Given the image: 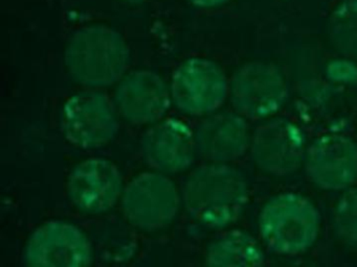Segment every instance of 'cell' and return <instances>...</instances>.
<instances>
[{
	"label": "cell",
	"mask_w": 357,
	"mask_h": 267,
	"mask_svg": "<svg viewBox=\"0 0 357 267\" xmlns=\"http://www.w3.org/2000/svg\"><path fill=\"white\" fill-rule=\"evenodd\" d=\"M319 211L309 198L296 193L273 196L259 215V231L267 246L286 256L302 254L317 241Z\"/></svg>",
	"instance_id": "cell-3"
},
{
	"label": "cell",
	"mask_w": 357,
	"mask_h": 267,
	"mask_svg": "<svg viewBox=\"0 0 357 267\" xmlns=\"http://www.w3.org/2000/svg\"><path fill=\"white\" fill-rule=\"evenodd\" d=\"M252 135L246 118L237 112H215L206 116L195 131L196 148L206 160L229 163L250 148Z\"/></svg>",
	"instance_id": "cell-14"
},
{
	"label": "cell",
	"mask_w": 357,
	"mask_h": 267,
	"mask_svg": "<svg viewBox=\"0 0 357 267\" xmlns=\"http://www.w3.org/2000/svg\"><path fill=\"white\" fill-rule=\"evenodd\" d=\"M229 83L220 66L204 58H191L179 65L170 83L172 102L190 116L217 112L229 95Z\"/></svg>",
	"instance_id": "cell-7"
},
{
	"label": "cell",
	"mask_w": 357,
	"mask_h": 267,
	"mask_svg": "<svg viewBox=\"0 0 357 267\" xmlns=\"http://www.w3.org/2000/svg\"><path fill=\"white\" fill-rule=\"evenodd\" d=\"M114 102L120 116L129 122L151 125L164 118L170 108V85L154 71H130L116 83Z\"/></svg>",
	"instance_id": "cell-11"
},
{
	"label": "cell",
	"mask_w": 357,
	"mask_h": 267,
	"mask_svg": "<svg viewBox=\"0 0 357 267\" xmlns=\"http://www.w3.org/2000/svg\"><path fill=\"white\" fill-rule=\"evenodd\" d=\"M327 35L338 54L357 60V0L337 4L328 19Z\"/></svg>",
	"instance_id": "cell-16"
},
{
	"label": "cell",
	"mask_w": 357,
	"mask_h": 267,
	"mask_svg": "<svg viewBox=\"0 0 357 267\" xmlns=\"http://www.w3.org/2000/svg\"><path fill=\"white\" fill-rule=\"evenodd\" d=\"M64 62L76 83L89 89L116 85L128 70L130 51L119 31L104 24L78 29L68 40Z\"/></svg>",
	"instance_id": "cell-2"
},
{
	"label": "cell",
	"mask_w": 357,
	"mask_h": 267,
	"mask_svg": "<svg viewBox=\"0 0 357 267\" xmlns=\"http://www.w3.org/2000/svg\"><path fill=\"white\" fill-rule=\"evenodd\" d=\"M255 164L269 175H290L304 164L305 137L300 127L285 118L267 119L257 127L250 146Z\"/></svg>",
	"instance_id": "cell-9"
},
{
	"label": "cell",
	"mask_w": 357,
	"mask_h": 267,
	"mask_svg": "<svg viewBox=\"0 0 357 267\" xmlns=\"http://www.w3.org/2000/svg\"><path fill=\"white\" fill-rule=\"evenodd\" d=\"M24 259L31 267L89 266L93 260V248L80 227L68 221L52 220L31 234Z\"/></svg>",
	"instance_id": "cell-8"
},
{
	"label": "cell",
	"mask_w": 357,
	"mask_h": 267,
	"mask_svg": "<svg viewBox=\"0 0 357 267\" xmlns=\"http://www.w3.org/2000/svg\"><path fill=\"white\" fill-rule=\"evenodd\" d=\"M305 170L317 187L340 191L357 181V144L338 134L317 138L306 150Z\"/></svg>",
	"instance_id": "cell-12"
},
{
	"label": "cell",
	"mask_w": 357,
	"mask_h": 267,
	"mask_svg": "<svg viewBox=\"0 0 357 267\" xmlns=\"http://www.w3.org/2000/svg\"><path fill=\"white\" fill-rule=\"evenodd\" d=\"M333 227L342 243L357 250V186L344 191L334 209Z\"/></svg>",
	"instance_id": "cell-17"
},
{
	"label": "cell",
	"mask_w": 357,
	"mask_h": 267,
	"mask_svg": "<svg viewBox=\"0 0 357 267\" xmlns=\"http://www.w3.org/2000/svg\"><path fill=\"white\" fill-rule=\"evenodd\" d=\"M183 202L194 220L221 229L237 221L245 210L248 183L227 163L211 162L192 171L183 188Z\"/></svg>",
	"instance_id": "cell-1"
},
{
	"label": "cell",
	"mask_w": 357,
	"mask_h": 267,
	"mask_svg": "<svg viewBox=\"0 0 357 267\" xmlns=\"http://www.w3.org/2000/svg\"><path fill=\"white\" fill-rule=\"evenodd\" d=\"M119 116L114 100L98 90H86L66 100L61 129L66 140L78 147H102L118 134Z\"/></svg>",
	"instance_id": "cell-6"
},
{
	"label": "cell",
	"mask_w": 357,
	"mask_h": 267,
	"mask_svg": "<svg viewBox=\"0 0 357 267\" xmlns=\"http://www.w3.org/2000/svg\"><path fill=\"white\" fill-rule=\"evenodd\" d=\"M195 134L178 119L162 118L142 138V154L152 169L164 175L187 170L195 159Z\"/></svg>",
	"instance_id": "cell-13"
},
{
	"label": "cell",
	"mask_w": 357,
	"mask_h": 267,
	"mask_svg": "<svg viewBox=\"0 0 357 267\" xmlns=\"http://www.w3.org/2000/svg\"><path fill=\"white\" fill-rule=\"evenodd\" d=\"M229 95L235 112L248 119H266L277 114L288 97L283 72L271 63L250 62L236 70Z\"/></svg>",
	"instance_id": "cell-5"
},
{
	"label": "cell",
	"mask_w": 357,
	"mask_h": 267,
	"mask_svg": "<svg viewBox=\"0 0 357 267\" xmlns=\"http://www.w3.org/2000/svg\"><path fill=\"white\" fill-rule=\"evenodd\" d=\"M262 246L242 229H231L208 245L206 264L212 267L260 266L264 263Z\"/></svg>",
	"instance_id": "cell-15"
},
{
	"label": "cell",
	"mask_w": 357,
	"mask_h": 267,
	"mask_svg": "<svg viewBox=\"0 0 357 267\" xmlns=\"http://www.w3.org/2000/svg\"><path fill=\"white\" fill-rule=\"evenodd\" d=\"M123 213L143 231H158L171 225L181 209V197L174 181L158 171L133 177L123 191Z\"/></svg>",
	"instance_id": "cell-4"
},
{
	"label": "cell",
	"mask_w": 357,
	"mask_h": 267,
	"mask_svg": "<svg viewBox=\"0 0 357 267\" xmlns=\"http://www.w3.org/2000/svg\"><path fill=\"white\" fill-rule=\"evenodd\" d=\"M190 3L200 8H215L227 3L229 0H188Z\"/></svg>",
	"instance_id": "cell-18"
},
{
	"label": "cell",
	"mask_w": 357,
	"mask_h": 267,
	"mask_svg": "<svg viewBox=\"0 0 357 267\" xmlns=\"http://www.w3.org/2000/svg\"><path fill=\"white\" fill-rule=\"evenodd\" d=\"M119 1L124 2L127 4H132V6H137V4L145 3V2L149 1V0H119Z\"/></svg>",
	"instance_id": "cell-19"
},
{
	"label": "cell",
	"mask_w": 357,
	"mask_h": 267,
	"mask_svg": "<svg viewBox=\"0 0 357 267\" xmlns=\"http://www.w3.org/2000/svg\"><path fill=\"white\" fill-rule=\"evenodd\" d=\"M122 173L103 158H91L77 164L68 175L66 190L75 207L85 214L107 212L122 198Z\"/></svg>",
	"instance_id": "cell-10"
}]
</instances>
